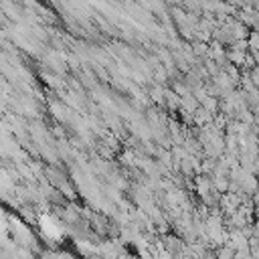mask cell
<instances>
[{
	"label": "cell",
	"instance_id": "6da1fadb",
	"mask_svg": "<svg viewBox=\"0 0 259 259\" xmlns=\"http://www.w3.org/2000/svg\"><path fill=\"white\" fill-rule=\"evenodd\" d=\"M99 255H101L103 259H117V257L121 255V249H119L117 243H113V241H105V243L99 245Z\"/></svg>",
	"mask_w": 259,
	"mask_h": 259
},
{
	"label": "cell",
	"instance_id": "7a4b0ae2",
	"mask_svg": "<svg viewBox=\"0 0 259 259\" xmlns=\"http://www.w3.org/2000/svg\"><path fill=\"white\" fill-rule=\"evenodd\" d=\"M235 249L231 247V245H225V247H221L219 251H217V259H235Z\"/></svg>",
	"mask_w": 259,
	"mask_h": 259
}]
</instances>
